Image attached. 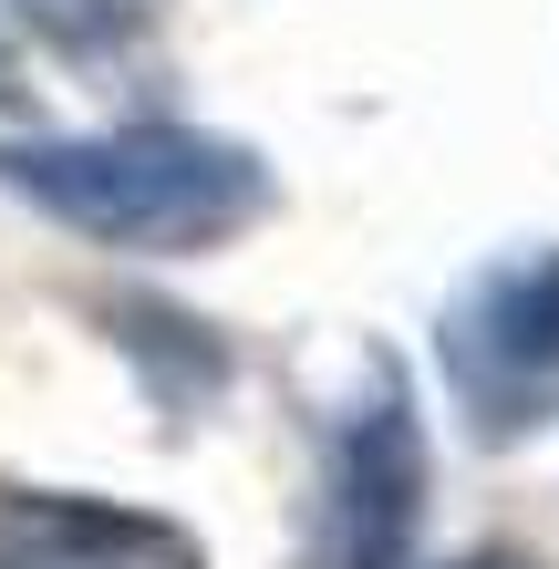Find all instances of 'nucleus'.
<instances>
[{
	"label": "nucleus",
	"mask_w": 559,
	"mask_h": 569,
	"mask_svg": "<svg viewBox=\"0 0 559 569\" xmlns=\"http://www.w3.org/2000/svg\"><path fill=\"white\" fill-rule=\"evenodd\" d=\"M0 197L52 218L83 249L124 259H208L270 218V156L208 124H104V136H21L0 146Z\"/></svg>",
	"instance_id": "nucleus-1"
},
{
	"label": "nucleus",
	"mask_w": 559,
	"mask_h": 569,
	"mask_svg": "<svg viewBox=\"0 0 559 569\" xmlns=\"http://www.w3.org/2000/svg\"><path fill=\"white\" fill-rule=\"evenodd\" d=\"M0 569H208V549H197V528L93 487H11L0 497Z\"/></svg>",
	"instance_id": "nucleus-4"
},
{
	"label": "nucleus",
	"mask_w": 559,
	"mask_h": 569,
	"mask_svg": "<svg viewBox=\"0 0 559 569\" xmlns=\"http://www.w3.org/2000/svg\"><path fill=\"white\" fill-rule=\"evenodd\" d=\"M436 373L477 446H529L559 425V239H518L446 290Z\"/></svg>",
	"instance_id": "nucleus-2"
},
{
	"label": "nucleus",
	"mask_w": 559,
	"mask_h": 569,
	"mask_svg": "<svg viewBox=\"0 0 559 569\" xmlns=\"http://www.w3.org/2000/svg\"><path fill=\"white\" fill-rule=\"evenodd\" d=\"M456 569H539V559H518V549H477V559H456Z\"/></svg>",
	"instance_id": "nucleus-6"
},
{
	"label": "nucleus",
	"mask_w": 559,
	"mask_h": 569,
	"mask_svg": "<svg viewBox=\"0 0 559 569\" xmlns=\"http://www.w3.org/2000/svg\"><path fill=\"white\" fill-rule=\"evenodd\" d=\"M21 11L42 21L52 42H73V52H83V42H104V31L136 21V0H21Z\"/></svg>",
	"instance_id": "nucleus-5"
},
{
	"label": "nucleus",
	"mask_w": 559,
	"mask_h": 569,
	"mask_svg": "<svg viewBox=\"0 0 559 569\" xmlns=\"http://www.w3.org/2000/svg\"><path fill=\"white\" fill-rule=\"evenodd\" d=\"M415 528H425V435L405 373L363 362V393L332 405V456H321V569H405Z\"/></svg>",
	"instance_id": "nucleus-3"
}]
</instances>
